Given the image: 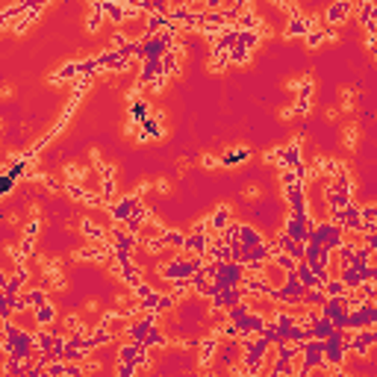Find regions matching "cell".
I'll list each match as a JSON object with an SVG mask.
<instances>
[{
  "instance_id": "30bf717a",
  "label": "cell",
  "mask_w": 377,
  "mask_h": 377,
  "mask_svg": "<svg viewBox=\"0 0 377 377\" xmlns=\"http://www.w3.org/2000/svg\"><path fill=\"white\" fill-rule=\"evenodd\" d=\"M374 62H377V53H374Z\"/></svg>"
},
{
  "instance_id": "52a82bcc",
  "label": "cell",
  "mask_w": 377,
  "mask_h": 377,
  "mask_svg": "<svg viewBox=\"0 0 377 377\" xmlns=\"http://www.w3.org/2000/svg\"><path fill=\"white\" fill-rule=\"evenodd\" d=\"M201 162H204V168H209V171H212V168H218V165H221V159H218V157H209V154H206V157H204V159H201Z\"/></svg>"
},
{
  "instance_id": "6da1fadb",
  "label": "cell",
  "mask_w": 377,
  "mask_h": 377,
  "mask_svg": "<svg viewBox=\"0 0 377 377\" xmlns=\"http://www.w3.org/2000/svg\"><path fill=\"white\" fill-rule=\"evenodd\" d=\"M35 315H39V324L45 327V324H50V321L56 318V310H53V304H50V300H45V304H39V307H35Z\"/></svg>"
},
{
  "instance_id": "7a4b0ae2",
  "label": "cell",
  "mask_w": 377,
  "mask_h": 377,
  "mask_svg": "<svg viewBox=\"0 0 377 377\" xmlns=\"http://www.w3.org/2000/svg\"><path fill=\"white\" fill-rule=\"evenodd\" d=\"M342 139H345V147H348V150L357 147V141H360V127H357V124H348V127L342 130Z\"/></svg>"
},
{
  "instance_id": "3957f363",
  "label": "cell",
  "mask_w": 377,
  "mask_h": 377,
  "mask_svg": "<svg viewBox=\"0 0 377 377\" xmlns=\"http://www.w3.org/2000/svg\"><path fill=\"white\" fill-rule=\"evenodd\" d=\"M354 106H357V92L342 89V109H345V112H354Z\"/></svg>"
},
{
  "instance_id": "277c9868",
  "label": "cell",
  "mask_w": 377,
  "mask_h": 377,
  "mask_svg": "<svg viewBox=\"0 0 377 377\" xmlns=\"http://www.w3.org/2000/svg\"><path fill=\"white\" fill-rule=\"evenodd\" d=\"M259 195H262V188H259L256 183H251V186H245V188H242V198H248V201H256Z\"/></svg>"
},
{
  "instance_id": "ba28073f",
  "label": "cell",
  "mask_w": 377,
  "mask_h": 377,
  "mask_svg": "<svg viewBox=\"0 0 377 377\" xmlns=\"http://www.w3.org/2000/svg\"><path fill=\"white\" fill-rule=\"evenodd\" d=\"M157 192H159V195H168V192H171V183H168L165 177H159V180H157Z\"/></svg>"
},
{
  "instance_id": "9c48e42d",
  "label": "cell",
  "mask_w": 377,
  "mask_h": 377,
  "mask_svg": "<svg viewBox=\"0 0 377 377\" xmlns=\"http://www.w3.org/2000/svg\"><path fill=\"white\" fill-rule=\"evenodd\" d=\"M188 168H192V162H188V159H177V174H186Z\"/></svg>"
},
{
  "instance_id": "8992f818",
  "label": "cell",
  "mask_w": 377,
  "mask_h": 377,
  "mask_svg": "<svg viewBox=\"0 0 377 377\" xmlns=\"http://www.w3.org/2000/svg\"><path fill=\"white\" fill-rule=\"evenodd\" d=\"M339 112H342V106H327V109H324V118H327V121H336Z\"/></svg>"
},
{
  "instance_id": "5b68a950",
  "label": "cell",
  "mask_w": 377,
  "mask_h": 377,
  "mask_svg": "<svg viewBox=\"0 0 377 377\" xmlns=\"http://www.w3.org/2000/svg\"><path fill=\"white\" fill-rule=\"evenodd\" d=\"M39 227H42V221H39V218H32V221L27 224V227H24V236H32V239H35V233H39Z\"/></svg>"
}]
</instances>
